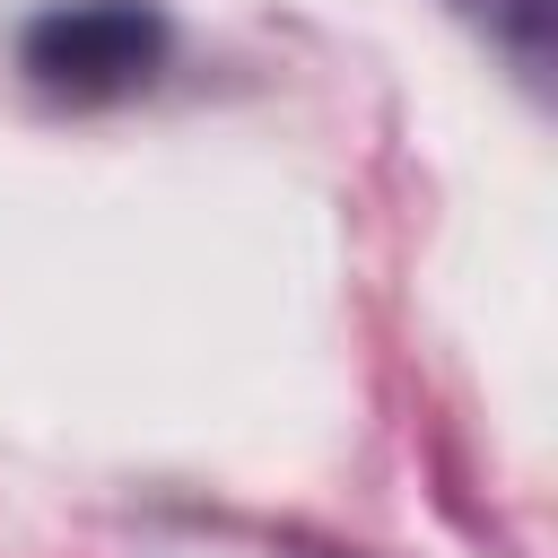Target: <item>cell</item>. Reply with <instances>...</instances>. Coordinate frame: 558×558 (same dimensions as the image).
I'll return each instance as SVG.
<instances>
[{
    "mask_svg": "<svg viewBox=\"0 0 558 558\" xmlns=\"http://www.w3.org/2000/svg\"><path fill=\"white\" fill-rule=\"evenodd\" d=\"M17 70L61 105H113L166 70L157 0H52L17 35Z\"/></svg>",
    "mask_w": 558,
    "mask_h": 558,
    "instance_id": "cell-1",
    "label": "cell"
},
{
    "mask_svg": "<svg viewBox=\"0 0 558 558\" xmlns=\"http://www.w3.org/2000/svg\"><path fill=\"white\" fill-rule=\"evenodd\" d=\"M453 9H462L480 35H497L514 61H532V70L549 61V26H558V0H453Z\"/></svg>",
    "mask_w": 558,
    "mask_h": 558,
    "instance_id": "cell-2",
    "label": "cell"
}]
</instances>
